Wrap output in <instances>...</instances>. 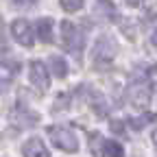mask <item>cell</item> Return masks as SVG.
Listing matches in <instances>:
<instances>
[{
  "mask_svg": "<svg viewBox=\"0 0 157 157\" xmlns=\"http://www.w3.org/2000/svg\"><path fill=\"white\" fill-rule=\"evenodd\" d=\"M5 24H2V17H0V42H5Z\"/></svg>",
  "mask_w": 157,
  "mask_h": 157,
  "instance_id": "cell-15",
  "label": "cell"
},
{
  "mask_svg": "<svg viewBox=\"0 0 157 157\" xmlns=\"http://www.w3.org/2000/svg\"><path fill=\"white\" fill-rule=\"evenodd\" d=\"M61 42H63V46L68 50H74V52H78L81 46H83L81 31H78L70 20H63V22H61Z\"/></svg>",
  "mask_w": 157,
  "mask_h": 157,
  "instance_id": "cell-3",
  "label": "cell"
},
{
  "mask_svg": "<svg viewBox=\"0 0 157 157\" xmlns=\"http://www.w3.org/2000/svg\"><path fill=\"white\" fill-rule=\"evenodd\" d=\"M120 124H122V122H111V129H113L116 133H122V131H124V127H120Z\"/></svg>",
  "mask_w": 157,
  "mask_h": 157,
  "instance_id": "cell-14",
  "label": "cell"
},
{
  "mask_svg": "<svg viewBox=\"0 0 157 157\" xmlns=\"http://www.w3.org/2000/svg\"><path fill=\"white\" fill-rule=\"evenodd\" d=\"M116 52H118L116 39L111 35H101L96 39L94 48H92V59H94L96 66H107V63H111V59L116 57Z\"/></svg>",
  "mask_w": 157,
  "mask_h": 157,
  "instance_id": "cell-1",
  "label": "cell"
},
{
  "mask_svg": "<svg viewBox=\"0 0 157 157\" xmlns=\"http://www.w3.org/2000/svg\"><path fill=\"white\" fill-rule=\"evenodd\" d=\"M103 155L105 157H124V148L116 140H105L103 142Z\"/></svg>",
  "mask_w": 157,
  "mask_h": 157,
  "instance_id": "cell-10",
  "label": "cell"
},
{
  "mask_svg": "<svg viewBox=\"0 0 157 157\" xmlns=\"http://www.w3.org/2000/svg\"><path fill=\"white\" fill-rule=\"evenodd\" d=\"M153 140H155V146H157V131L153 133Z\"/></svg>",
  "mask_w": 157,
  "mask_h": 157,
  "instance_id": "cell-18",
  "label": "cell"
},
{
  "mask_svg": "<svg viewBox=\"0 0 157 157\" xmlns=\"http://www.w3.org/2000/svg\"><path fill=\"white\" fill-rule=\"evenodd\" d=\"M127 2H129L131 7H137V5H140V0H127Z\"/></svg>",
  "mask_w": 157,
  "mask_h": 157,
  "instance_id": "cell-17",
  "label": "cell"
},
{
  "mask_svg": "<svg viewBox=\"0 0 157 157\" xmlns=\"http://www.w3.org/2000/svg\"><path fill=\"white\" fill-rule=\"evenodd\" d=\"M52 20L50 17H39L35 22V35L42 39L44 44H50L52 42Z\"/></svg>",
  "mask_w": 157,
  "mask_h": 157,
  "instance_id": "cell-8",
  "label": "cell"
},
{
  "mask_svg": "<svg viewBox=\"0 0 157 157\" xmlns=\"http://www.w3.org/2000/svg\"><path fill=\"white\" fill-rule=\"evenodd\" d=\"M48 135L57 148H61L66 153H76L78 151V137L74 131L66 129V127H50L48 129Z\"/></svg>",
  "mask_w": 157,
  "mask_h": 157,
  "instance_id": "cell-2",
  "label": "cell"
},
{
  "mask_svg": "<svg viewBox=\"0 0 157 157\" xmlns=\"http://www.w3.org/2000/svg\"><path fill=\"white\" fill-rule=\"evenodd\" d=\"M151 44H153V46H157V29L151 33Z\"/></svg>",
  "mask_w": 157,
  "mask_h": 157,
  "instance_id": "cell-16",
  "label": "cell"
},
{
  "mask_svg": "<svg viewBox=\"0 0 157 157\" xmlns=\"http://www.w3.org/2000/svg\"><path fill=\"white\" fill-rule=\"evenodd\" d=\"M11 35L15 37L17 44H22V46H26V48H31V46L35 44V29L26 22V20H13Z\"/></svg>",
  "mask_w": 157,
  "mask_h": 157,
  "instance_id": "cell-4",
  "label": "cell"
},
{
  "mask_svg": "<svg viewBox=\"0 0 157 157\" xmlns=\"http://www.w3.org/2000/svg\"><path fill=\"white\" fill-rule=\"evenodd\" d=\"M22 155L24 157H50L46 144L39 140V137H29L22 144Z\"/></svg>",
  "mask_w": 157,
  "mask_h": 157,
  "instance_id": "cell-7",
  "label": "cell"
},
{
  "mask_svg": "<svg viewBox=\"0 0 157 157\" xmlns=\"http://www.w3.org/2000/svg\"><path fill=\"white\" fill-rule=\"evenodd\" d=\"M153 120H155V113H144V116H140V118H131L129 124H131L133 129H144L146 122H153Z\"/></svg>",
  "mask_w": 157,
  "mask_h": 157,
  "instance_id": "cell-12",
  "label": "cell"
},
{
  "mask_svg": "<svg viewBox=\"0 0 157 157\" xmlns=\"http://www.w3.org/2000/svg\"><path fill=\"white\" fill-rule=\"evenodd\" d=\"M151 85L148 81H135L129 85V101L135 105V107H146L151 103Z\"/></svg>",
  "mask_w": 157,
  "mask_h": 157,
  "instance_id": "cell-5",
  "label": "cell"
},
{
  "mask_svg": "<svg viewBox=\"0 0 157 157\" xmlns=\"http://www.w3.org/2000/svg\"><path fill=\"white\" fill-rule=\"evenodd\" d=\"M29 76H31V83H33L37 90H42V92L48 90V85H50V74H48V68H46L42 61H31V66H29Z\"/></svg>",
  "mask_w": 157,
  "mask_h": 157,
  "instance_id": "cell-6",
  "label": "cell"
},
{
  "mask_svg": "<svg viewBox=\"0 0 157 157\" xmlns=\"http://www.w3.org/2000/svg\"><path fill=\"white\" fill-rule=\"evenodd\" d=\"M59 5H61V9H63V11L74 13V11H81V9H83L85 0H59Z\"/></svg>",
  "mask_w": 157,
  "mask_h": 157,
  "instance_id": "cell-11",
  "label": "cell"
},
{
  "mask_svg": "<svg viewBox=\"0 0 157 157\" xmlns=\"http://www.w3.org/2000/svg\"><path fill=\"white\" fill-rule=\"evenodd\" d=\"M37 2V0H13V5H17V7H33Z\"/></svg>",
  "mask_w": 157,
  "mask_h": 157,
  "instance_id": "cell-13",
  "label": "cell"
},
{
  "mask_svg": "<svg viewBox=\"0 0 157 157\" xmlns=\"http://www.w3.org/2000/svg\"><path fill=\"white\" fill-rule=\"evenodd\" d=\"M48 68H50V72H52L57 78H63V76L68 74V63H66V59L59 57V55H52V57L48 59Z\"/></svg>",
  "mask_w": 157,
  "mask_h": 157,
  "instance_id": "cell-9",
  "label": "cell"
}]
</instances>
